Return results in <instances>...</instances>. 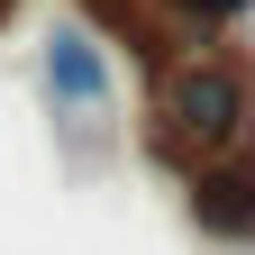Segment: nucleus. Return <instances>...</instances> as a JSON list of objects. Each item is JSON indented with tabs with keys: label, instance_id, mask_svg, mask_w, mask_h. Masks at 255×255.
<instances>
[{
	"label": "nucleus",
	"instance_id": "1",
	"mask_svg": "<svg viewBox=\"0 0 255 255\" xmlns=\"http://www.w3.org/2000/svg\"><path fill=\"white\" fill-rule=\"evenodd\" d=\"M46 91H55V110H82V119L110 110V64H101V46H91L82 27H64L46 46Z\"/></svg>",
	"mask_w": 255,
	"mask_h": 255
},
{
	"label": "nucleus",
	"instance_id": "2",
	"mask_svg": "<svg viewBox=\"0 0 255 255\" xmlns=\"http://www.w3.org/2000/svg\"><path fill=\"white\" fill-rule=\"evenodd\" d=\"M237 82L228 73H219V64H191V73L173 82V119L191 128V137H228V128H237Z\"/></svg>",
	"mask_w": 255,
	"mask_h": 255
}]
</instances>
